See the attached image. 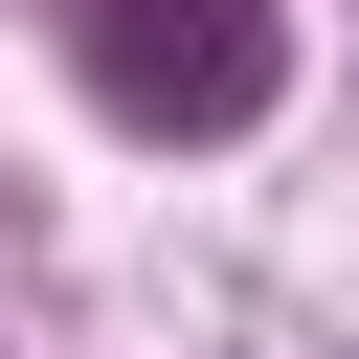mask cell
Listing matches in <instances>:
<instances>
[{"instance_id":"6da1fadb","label":"cell","mask_w":359,"mask_h":359,"mask_svg":"<svg viewBox=\"0 0 359 359\" xmlns=\"http://www.w3.org/2000/svg\"><path fill=\"white\" fill-rule=\"evenodd\" d=\"M269 67H292L269 0H90V90H112L135 135H247Z\"/></svg>"}]
</instances>
